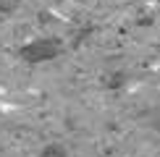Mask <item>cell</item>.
Returning <instances> with one entry per match:
<instances>
[{"instance_id": "6da1fadb", "label": "cell", "mask_w": 160, "mask_h": 157, "mask_svg": "<svg viewBox=\"0 0 160 157\" xmlns=\"http://www.w3.org/2000/svg\"><path fill=\"white\" fill-rule=\"evenodd\" d=\"M61 42L52 37H39V39H32L26 42L21 50H18V58L24 63H32V65H39V63H48V60H55L61 55Z\"/></svg>"}, {"instance_id": "7a4b0ae2", "label": "cell", "mask_w": 160, "mask_h": 157, "mask_svg": "<svg viewBox=\"0 0 160 157\" xmlns=\"http://www.w3.org/2000/svg\"><path fill=\"white\" fill-rule=\"evenodd\" d=\"M39 157H68V152H66L63 144L50 141V144H45V147L39 149Z\"/></svg>"}, {"instance_id": "3957f363", "label": "cell", "mask_w": 160, "mask_h": 157, "mask_svg": "<svg viewBox=\"0 0 160 157\" xmlns=\"http://www.w3.org/2000/svg\"><path fill=\"white\" fill-rule=\"evenodd\" d=\"M150 123H152V128L155 131H160V105L155 110H152V115H150Z\"/></svg>"}, {"instance_id": "277c9868", "label": "cell", "mask_w": 160, "mask_h": 157, "mask_svg": "<svg viewBox=\"0 0 160 157\" xmlns=\"http://www.w3.org/2000/svg\"><path fill=\"white\" fill-rule=\"evenodd\" d=\"M50 3H61V0H50Z\"/></svg>"}, {"instance_id": "5b68a950", "label": "cell", "mask_w": 160, "mask_h": 157, "mask_svg": "<svg viewBox=\"0 0 160 157\" xmlns=\"http://www.w3.org/2000/svg\"><path fill=\"white\" fill-rule=\"evenodd\" d=\"M158 3H160V0H158Z\"/></svg>"}]
</instances>
